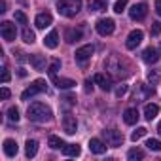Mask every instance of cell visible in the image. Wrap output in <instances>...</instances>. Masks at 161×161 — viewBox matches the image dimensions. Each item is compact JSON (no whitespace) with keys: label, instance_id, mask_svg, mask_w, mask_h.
Returning a JSON list of instances; mask_svg holds the SVG:
<instances>
[{"label":"cell","instance_id":"41","mask_svg":"<svg viewBox=\"0 0 161 161\" xmlns=\"http://www.w3.org/2000/svg\"><path fill=\"white\" fill-rule=\"evenodd\" d=\"M155 14L161 17V0H155Z\"/></svg>","mask_w":161,"mask_h":161},{"label":"cell","instance_id":"3","mask_svg":"<svg viewBox=\"0 0 161 161\" xmlns=\"http://www.w3.org/2000/svg\"><path fill=\"white\" fill-rule=\"evenodd\" d=\"M46 80H36V82H32V86H29L23 93H21V99L23 101H29L31 97H34V95H38V93H42V91H46Z\"/></svg>","mask_w":161,"mask_h":161},{"label":"cell","instance_id":"38","mask_svg":"<svg viewBox=\"0 0 161 161\" xmlns=\"http://www.w3.org/2000/svg\"><path fill=\"white\" fill-rule=\"evenodd\" d=\"M125 93H127V86H123V84H121V86L116 89V95H118V97H123Z\"/></svg>","mask_w":161,"mask_h":161},{"label":"cell","instance_id":"13","mask_svg":"<svg viewBox=\"0 0 161 161\" xmlns=\"http://www.w3.org/2000/svg\"><path fill=\"white\" fill-rule=\"evenodd\" d=\"M142 61L148 63V64H155V63L159 61V53H157V49H155V47H146V49L142 51Z\"/></svg>","mask_w":161,"mask_h":161},{"label":"cell","instance_id":"30","mask_svg":"<svg viewBox=\"0 0 161 161\" xmlns=\"http://www.w3.org/2000/svg\"><path fill=\"white\" fill-rule=\"evenodd\" d=\"M59 68H61V61H59V59H55V61L49 64V68H47L49 76H51V78H53V76H57V70H59Z\"/></svg>","mask_w":161,"mask_h":161},{"label":"cell","instance_id":"19","mask_svg":"<svg viewBox=\"0 0 161 161\" xmlns=\"http://www.w3.org/2000/svg\"><path fill=\"white\" fill-rule=\"evenodd\" d=\"M44 46L49 47V49H55L59 46V32L57 31H51L46 38H44Z\"/></svg>","mask_w":161,"mask_h":161},{"label":"cell","instance_id":"9","mask_svg":"<svg viewBox=\"0 0 161 161\" xmlns=\"http://www.w3.org/2000/svg\"><path fill=\"white\" fill-rule=\"evenodd\" d=\"M0 34H2V38L6 42H14L15 40V25H12L10 21H4L2 25H0Z\"/></svg>","mask_w":161,"mask_h":161},{"label":"cell","instance_id":"5","mask_svg":"<svg viewBox=\"0 0 161 161\" xmlns=\"http://www.w3.org/2000/svg\"><path fill=\"white\" fill-rule=\"evenodd\" d=\"M95 29H97V32H99L101 36H110V34L114 32V29H116V23H114V19L104 17V19H99V21H97Z\"/></svg>","mask_w":161,"mask_h":161},{"label":"cell","instance_id":"35","mask_svg":"<svg viewBox=\"0 0 161 161\" xmlns=\"http://www.w3.org/2000/svg\"><path fill=\"white\" fill-rule=\"evenodd\" d=\"M15 21H17L19 25H27V15H25L23 12H15Z\"/></svg>","mask_w":161,"mask_h":161},{"label":"cell","instance_id":"27","mask_svg":"<svg viewBox=\"0 0 161 161\" xmlns=\"http://www.w3.org/2000/svg\"><path fill=\"white\" fill-rule=\"evenodd\" d=\"M34 40H36L34 32H32L29 27H25V29H23V42H27V44H34Z\"/></svg>","mask_w":161,"mask_h":161},{"label":"cell","instance_id":"23","mask_svg":"<svg viewBox=\"0 0 161 161\" xmlns=\"http://www.w3.org/2000/svg\"><path fill=\"white\" fill-rule=\"evenodd\" d=\"M87 8H89V12H104L106 2L104 0H87Z\"/></svg>","mask_w":161,"mask_h":161},{"label":"cell","instance_id":"6","mask_svg":"<svg viewBox=\"0 0 161 161\" xmlns=\"http://www.w3.org/2000/svg\"><path fill=\"white\" fill-rule=\"evenodd\" d=\"M146 15H148V6H146L144 2H140V4H135V6L129 10V17H131L133 21H142Z\"/></svg>","mask_w":161,"mask_h":161},{"label":"cell","instance_id":"21","mask_svg":"<svg viewBox=\"0 0 161 161\" xmlns=\"http://www.w3.org/2000/svg\"><path fill=\"white\" fill-rule=\"evenodd\" d=\"M31 64H32L34 70H38V72L46 70V57H44V55H31Z\"/></svg>","mask_w":161,"mask_h":161},{"label":"cell","instance_id":"44","mask_svg":"<svg viewBox=\"0 0 161 161\" xmlns=\"http://www.w3.org/2000/svg\"><path fill=\"white\" fill-rule=\"evenodd\" d=\"M19 76H21V78H25V76H27V72H25L23 68H19Z\"/></svg>","mask_w":161,"mask_h":161},{"label":"cell","instance_id":"42","mask_svg":"<svg viewBox=\"0 0 161 161\" xmlns=\"http://www.w3.org/2000/svg\"><path fill=\"white\" fill-rule=\"evenodd\" d=\"M86 91H87V93L93 91V82H91V80H87V82H86Z\"/></svg>","mask_w":161,"mask_h":161},{"label":"cell","instance_id":"7","mask_svg":"<svg viewBox=\"0 0 161 161\" xmlns=\"http://www.w3.org/2000/svg\"><path fill=\"white\" fill-rule=\"evenodd\" d=\"M93 51H95V47L91 46V44H87V46H82L80 49H76V61L80 63V64H84L86 61H89L91 59V55H93Z\"/></svg>","mask_w":161,"mask_h":161},{"label":"cell","instance_id":"17","mask_svg":"<svg viewBox=\"0 0 161 161\" xmlns=\"http://www.w3.org/2000/svg\"><path fill=\"white\" fill-rule=\"evenodd\" d=\"M89 150H91L93 153L101 155V153L106 152V144H104L101 138H91V140H89Z\"/></svg>","mask_w":161,"mask_h":161},{"label":"cell","instance_id":"16","mask_svg":"<svg viewBox=\"0 0 161 161\" xmlns=\"http://www.w3.org/2000/svg\"><path fill=\"white\" fill-rule=\"evenodd\" d=\"M17 152H19L17 142H15V140H12V138H6V140H4V153H6L8 157H15V155H17Z\"/></svg>","mask_w":161,"mask_h":161},{"label":"cell","instance_id":"31","mask_svg":"<svg viewBox=\"0 0 161 161\" xmlns=\"http://www.w3.org/2000/svg\"><path fill=\"white\" fill-rule=\"evenodd\" d=\"M8 119H10V121H15V123L19 121V110H17L15 106H12V108L8 110Z\"/></svg>","mask_w":161,"mask_h":161},{"label":"cell","instance_id":"10","mask_svg":"<svg viewBox=\"0 0 161 161\" xmlns=\"http://www.w3.org/2000/svg\"><path fill=\"white\" fill-rule=\"evenodd\" d=\"M104 66H106V70H110L112 74H121V59H119L118 55H110V57L106 59Z\"/></svg>","mask_w":161,"mask_h":161},{"label":"cell","instance_id":"4","mask_svg":"<svg viewBox=\"0 0 161 161\" xmlns=\"http://www.w3.org/2000/svg\"><path fill=\"white\" fill-rule=\"evenodd\" d=\"M103 136L106 138V144L112 148H118L123 144V135L118 129H106V131H103Z\"/></svg>","mask_w":161,"mask_h":161},{"label":"cell","instance_id":"18","mask_svg":"<svg viewBox=\"0 0 161 161\" xmlns=\"http://www.w3.org/2000/svg\"><path fill=\"white\" fill-rule=\"evenodd\" d=\"M84 36V32L80 31V29H66L64 31V40L68 42V44H74V42H78L80 38Z\"/></svg>","mask_w":161,"mask_h":161},{"label":"cell","instance_id":"11","mask_svg":"<svg viewBox=\"0 0 161 161\" xmlns=\"http://www.w3.org/2000/svg\"><path fill=\"white\" fill-rule=\"evenodd\" d=\"M63 129L68 135H74L78 131V121H76V118L72 114H64V118H63Z\"/></svg>","mask_w":161,"mask_h":161},{"label":"cell","instance_id":"33","mask_svg":"<svg viewBox=\"0 0 161 161\" xmlns=\"http://www.w3.org/2000/svg\"><path fill=\"white\" fill-rule=\"evenodd\" d=\"M150 34H152V36H159V34H161V21H155V23H152Z\"/></svg>","mask_w":161,"mask_h":161},{"label":"cell","instance_id":"15","mask_svg":"<svg viewBox=\"0 0 161 161\" xmlns=\"http://www.w3.org/2000/svg\"><path fill=\"white\" fill-rule=\"evenodd\" d=\"M138 118H140V114H138L136 108H127V110L123 112V121H125L127 125H135V123L138 121Z\"/></svg>","mask_w":161,"mask_h":161},{"label":"cell","instance_id":"34","mask_svg":"<svg viewBox=\"0 0 161 161\" xmlns=\"http://www.w3.org/2000/svg\"><path fill=\"white\" fill-rule=\"evenodd\" d=\"M125 8H127V0H118V2L114 4V12L116 14H121Z\"/></svg>","mask_w":161,"mask_h":161},{"label":"cell","instance_id":"22","mask_svg":"<svg viewBox=\"0 0 161 161\" xmlns=\"http://www.w3.org/2000/svg\"><path fill=\"white\" fill-rule=\"evenodd\" d=\"M63 153H64L66 157H78L80 153H82V150H80L78 144H64V146H63Z\"/></svg>","mask_w":161,"mask_h":161},{"label":"cell","instance_id":"45","mask_svg":"<svg viewBox=\"0 0 161 161\" xmlns=\"http://www.w3.org/2000/svg\"><path fill=\"white\" fill-rule=\"evenodd\" d=\"M157 131H159V135H161V121H159V125H157Z\"/></svg>","mask_w":161,"mask_h":161},{"label":"cell","instance_id":"29","mask_svg":"<svg viewBox=\"0 0 161 161\" xmlns=\"http://www.w3.org/2000/svg\"><path fill=\"white\" fill-rule=\"evenodd\" d=\"M146 146H148V150H152V152H161V140H157V138H150V140L146 142Z\"/></svg>","mask_w":161,"mask_h":161},{"label":"cell","instance_id":"36","mask_svg":"<svg viewBox=\"0 0 161 161\" xmlns=\"http://www.w3.org/2000/svg\"><path fill=\"white\" fill-rule=\"evenodd\" d=\"M148 80L152 82V86H155V84L159 82V76H157V72H155V70H150V72H148Z\"/></svg>","mask_w":161,"mask_h":161},{"label":"cell","instance_id":"25","mask_svg":"<svg viewBox=\"0 0 161 161\" xmlns=\"http://www.w3.org/2000/svg\"><path fill=\"white\" fill-rule=\"evenodd\" d=\"M157 114H159V106H157V104H146V108H144V118H146L148 121H152Z\"/></svg>","mask_w":161,"mask_h":161},{"label":"cell","instance_id":"2","mask_svg":"<svg viewBox=\"0 0 161 161\" xmlns=\"http://www.w3.org/2000/svg\"><path fill=\"white\" fill-rule=\"evenodd\" d=\"M82 4H80V0H59L57 2V12L63 15V17H74Z\"/></svg>","mask_w":161,"mask_h":161},{"label":"cell","instance_id":"20","mask_svg":"<svg viewBox=\"0 0 161 161\" xmlns=\"http://www.w3.org/2000/svg\"><path fill=\"white\" fill-rule=\"evenodd\" d=\"M53 84H55L59 89H70V87L76 86L74 80H70V78H57V76H53Z\"/></svg>","mask_w":161,"mask_h":161},{"label":"cell","instance_id":"12","mask_svg":"<svg viewBox=\"0 0 161 161\" xmlns=\"http://www.w3.org/2000/svg\"><path fill=\"white\" fill-rule=\"evenodd\" d=\"M95 84H99V86H101V89L110 91V89H112V78H110L108 74L99 72V74H95Z\"/></svg>","mask_w":161,"mask_h":161},{"label":"cell","instance_id":"24","mask_svg":"<svg viewBox=\"0 0 161 161\" xmlns=\"http://www.w3.org/2000/svg\"><path fill=\"white\" fill-rule=\"evenodd\" d=\"M36 152H38V142L36 140H27V144H25V155L31 159V157H34L36 155Z\"/></svg>","mask_w":161,"mask_h":161},{"label":"cell","instance_id":"43","mask_svg":"<svg viewBox=\"0 0 161 161\" xmlns=\"http://www.w3.org/2000/svg\"><path fill=\"white\" fill-rule=\"evenodd\" d=\"M0 12H2V14L6 12V2H4V0H2V2H0Z\"/></svg>","mask_w":161,"mask_h":161},{"label":"cell","instance_id":"26","mask_svg":"<svg viewBox=\"0 0 161 161\" xmlns=\"http://www.w3.org/2000/svg\"><path fill=\"white\" fill-rule=\"evenodd\" d=\"M47 144H49V148H53V150H59V148H63V146H64V142H63L59 136H55V135H51V136H49Z\"/></svg>","mask_w":161,"mask_h":161},{"label":"cell","instance_id":"1","mask_svg":"<svg viewBox=\"0 0 161 161\" xmlns=\"http://www.w3.org/2000/svg\"><path fill=\"white\" fill-rule=\"evenodd\" d=\"M27 118L34 123H46V121H51L53 119V112L47 104L44 103H32L27 110Z\"/></svg>","mask_w":161,"mask_h":161},{"label":"cell","instance_id":"37","mask_svg":"<svg viewBox=\"0 0 161 161\" xmlns=\"http://www.w3.org/2000/svg\"><path fill=\"white\" fill-rule=\"evenodd\" d=\"M8 82H10V70L2 68V84H8Z\"/></svg>","mask_w":161,"mask_h":161},{"label":"cell","instance_id":"14","mask_svg":"<svg viewBox=\"0 0 161 161\" xmlns=\"http://www.w3.org/2000/svg\"><path fill=\"white\" fill-rule=\"evenodd\" d=\"M53 23V17H51V14H38L36 15V19H34V25L38 27V29H46V27H49Z\"/></svg>","mask_w":161,"mask_h":161},{"label":"cell","instance_id":"8","mask_svg":"<svg viewBox=\"0 0 161 161\" xmlns=\"http://www.w3.org/2000/svg\"><path fill=\"white\" fill-rule=\"evenodd\" d=\"M142 38H144V32H142V31H131L129 36H127V42H125L127 49H136V47L140 46Z\"/></svg>","mask_w":161,"mask_h":161},{"label":"cell","instance_id":"40","mask_svg":"<svg viewBox=\"0 0 161 161\" xmlns=\"http://www.w3.org/2000/svg\"><path fill=\"white\" fill-rule=\"evenodd\" d=\"M10 95H12V93H10V89H8V87H2V99L6 101V99H10Z\"/></svg>","mask_w":161,"mask_h":161},{"label":"cell","instance_id":"28","mask_svg":"<svg viewBox=\"0 0 161 161\" xmlns=\"http://www.w3.org/2000/svg\"><path fill=\"white\" fill-rule=\"evenodd\" d=\"M127 157H129L131 161H136V159H142V157H144V152H142L140 148H133V150H129Z\"/></svg>","mask_w":161,"mask_h":161},{"label":"cell","instance_id":"32","mask_svg":"<svg viewBox=\"0 0 161 161\" xmlns=\"http://www.w3.org/2000/svg\"><path fill=\"white\" fill-rule=\"evenodd\" d=\"M146 131H148L146 127H138L136 131H133V135H131V140H135V142H136L138 138H142V136L146 135Z\"/></svg>","mask_w":161,"mask_h":161},{"label":"cell","instance_id":"39","mask_svg":"<svg viewBox=\"0 0 161 161\" xmlns=\"http://www.w3.org/2000/svg\"><path fill=\"white\" fill-rule=\"evenodd\" d=\"M63 101H64L66 104H74V103H76V97H72V95H66V97H63Z\"/></svg>","mask_w":161,"mask_h":161}]
</instances>
